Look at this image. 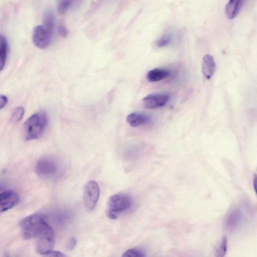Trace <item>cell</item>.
Masks as SVG:
<instances>
[{"instance_id": "obj_1", "label": "cell", "mask_w": 257, "mask_h": 257, "mask_svg": "<svg viewBox=\"0 0 257 257\" xmlns=\"http://www.w3.org/2000/svg\"><path fill=\"white\" fill-rule=\"evenodd\" d=\"M48 125L47 114L43 111L32 115L24 126V137L26 141L36 140L41 137Z\"/></svg>"}, {"instance_id": "obj_2", "label": "cell", "mask_w": 257, "mask_h": 257, "mask_svg": "<svg viewBox=\"0 0 257 257\" xmlns=\"http://www.w3.org/2000/svg\"><path fill=\"white\" fill-rule=\"evenodd\" d=\"M48 225L46 218L42 214H35L24 218L20 222L24 239L37 238Z\"/></svg>"}, {"instance_id": "obj_3", "label": "cell", "mask_w": 257, "mask_h": 257, "mask_svg": "<svg viewBox=\"0 0 257 257\" xmlns=\"http://www.w3.org/2000/svg\"><path fill=\"white\" fill-rule=\"evenodd\" d=\"M133 204L132 197L128 194L120 193L112 195L109 199L107 215L112 220L129 210Z\"/></svg>"}, {"instance_id": "obj_4", "label": "cell", "mask_w": 257, "mask_h": 257, "mask_svg": "<svg viewBox=\"0 0 257 257\" xmlns=\"http://www.w3.org/2000/svg\"><path fill=\"white\" fill-rule=\"evenodd\" d=\"M60 164L54 158L45 157L40 159L35 166V171L41 177L51 178L56 177L60 171Z\"/></svg>"}, {"instance_id": "obj_5", "label": "cell", "mask_w": 257, "mask_h": 257, "mask_svg": "<svg viewBox=\"0 0 257 257\" xmlns=\"http://www.w3.org/2000/svg\"><path fill=\"white\" fill-rule=\"evenodd\" d=\"M37 238L36 250L39 254L47 256L53 251L55 235L52 227L48 225Z\"/></svg>"}, {"instance_id": "obj_6", "label": "cell", "mask_w": 257, "mask_h": 257, "mask_svg": "<svg viewBox=\"0 0 257 257\" xmlns=\"http://www.w3.org/2000/svg\"><path fill=\"white\" fill-rule=\"evenodd\" d=\"M99 188L95 181L88 182L84 192L83 200L86 208L89 211L95 209L99 197Z\"/></svg>"}, {"instance_id": "obj_7", "label": "cell", "mask_w": 257, "mask_h": 257, "mask_svg": "<svg viewBox=\"0 0 257 257\" xmlns=\"http://www.w3.org/2000/svg\"><path fill=\"white\" fill-rule=\"evenodd\" d=\"M170 95L168 93L152 94L143 99L145 107L149 109H155L164 106L169 100Z\"/></svg>"}, {"instance_id": "obj_8", "label": "cell", "mask_w": 257, "mask_h": 257, "mask_svg": "<svg viewBox=\"0 0 257 257\" xmlns=\"http://www.w3.org/2000/svg\"><path fill=\"white\" fill-rule=\"evenodd\" d=\"M51 37L44 29L43 26L36 27L32 34V41L34 45L41 49L47 48L51 43Z\"/></svg>"}, {"instance_id": "obj_9", "label": "cell", "mask_w": 257, "mask_h": 257, "mask_svg": "<svg viewBox=\"0 0 257 257\" xmlns=\"http://www.w3.org/2000/svg\"><path fill=\"white\" fill-rule=\"evenodd\" d=\"M19 195L13 191H7L0 195V209L2 213L14 208L20 201Z\"/></svg>"}, {"instance_id": "obj_10", "label": "cell", "mask_w": 257, "mask_h": 257, "mask_svg": "<svg viewBox=\"0 0 257 257\" xmlns=\"http://www.w3.org/2000/svg\"><path fill=\"white\" fill-rule=\"evenodd\" d=\"M243 220L242 211L236 209L230 212L226 217L225 221V228L230 231H233L239 228Z\"/></svg>"}, {"instance_id": "obj_11", "label": "cell", "mask_w": 257, "mask_h": 257, "mask_svg": "<svg viewBox=\"0 0 257 257\" xmlns=\"http://www.w3.org/2000/svg\"><path fill=\"white\" fill-rule=\"evenodd\" d=\"M216 68V64L214 58L210 55H205L202 60V72L207 79L210 80L214 74Z\"/></svg>"}, {"instance_id": "obj_12", "label": "cell", "mask_w": 257, "mask_h": 257, "mask_svg": "<svg viewBox=\"0 0 257 257\" xmlns=\"http://www.w3.org/2000/svg\"><path fill=\"white\" fill-rule=\"evenodd\" d=\"M245 0H229L227 4L225 13L229 19H233L240 12Z\"/></svg>"}, {"instance_id": "obj_13", "label": "cell", "mask_w": 257, "mask_h": 257, "mask_svg": "<svg viewBox=\"0 0 257 257\" xmlns=\"http://www.w3.org/2000/svg\"><path fill=\"white\" fill-rule=\"evenodd\" d=\"M171 73V71L166 69L155 68L148 72L147 79L150 82H158L168 78Z\"/></svg>"}, {"instance_id": "obj_14", "label": "cell", "mask_w": 257, "mask_h": 257, "mask_svg": "<svg viewBox=\"0 0 257 257\" xmlns=\"http://www.w3.org/2000/svg\"><path fill=\"white\" fill-rule=\"evenodd\" d=\"M126 119L128 124L133 127L145 125L151 120L149 115L137 112L128 115Z\"/></svg>"}, {"instance_id": "obj_15", "label": "cell", "mask_w": 257, "mask_h": 257, "mask_svg": "<svg viewBox=\"0 0 257 257\" xmlns=\"http://www.w3.org/2000/svg\"><path fill=\"white\" fill-rule=\"evenodd\" d=\"M43 28L52 37L54 32L55 27V17L53 12L47 10L43 16Z\"/></svg>"}, {"instance_id": "obj_16", "label": "cell", "mask_w": 257, "mask_h": 257, "mask_svg": "<svg viewBox=\"0 0 257 257\" xmlns=\"http://www.w3.org/2000/svg\"><path fill=\"white\" fill-rule=\"evenodd\" d=\"M9 50V45L7 39L2 35L0 37V70L4 68Z\"/></svg>"}, {"instance_id": "obj_17", "label": "cell", "mask_w": 257, "mask_h": 257, "mask_svg": "<svg viewBox=\"0 0 257 257\" xmlns=\"http://www.w3.org/2000/svg\"><path fill=\"white\" fill-rule=\"evenodd\" d=\"M76 0H59L58 10L61 14L65 13L75 3Z\"/></svg>"}, {"instance_id": "obj_18", "label": "cell", "mask_w": 257, "mask_h": 257, "mask_svg": "<svg viewBox=\"0 0 257 257\" xmlns=\"http://www.w3.org/2000/svg\"><path fill=\"white\" fill-rule=\"evenodd\" d=\"M174 36L171 33H167L161 36L157 42L159 47L162 48L169 45L173 41Z\"/></svg>"}, {"instance_id": "obj_19", "label": "cell", "mask_w": 257, "mask_h": 257, "mask_svg": "<svg viewBox=\"0 0 257 257\" xmlns=\"http://www.w3.org/2000/svg\"><path fill=\"white\" fill-rule=\"evenodd\" d=\"M25 113V109L21 107L16 108L13 111L10 121L12 123H17L20 122L23 117Z\"/></svg>"}, {"instance_id": "obj_20", "label": "cell", "mask_w": 257, "mask_h": 257, "mask_svg": "<svg viewBox=\"0 0 257 257\" xmlns=\"http://www.w3.org/2000/svg\"><path fill=\"white\" fill-rule=\"evenodd\" d=\"M123 257H145V253L138 249H131L127 251L123 255Z\"/></svg>"}, {"instance_id": "obj_21", "label": "cell", "mask_w": 257, "mask_h": 257, "mask_svg": "<svg viewBox=\"0 0 257 257\" xmlns=\"http://www.w3.org/2000/svg\"><path fill=\"white\" fill-rule=\"evenodd\" d=\"M227 250V239L224 237L219 245L216 252L217 257H224Z\"/></svg>"}, {"instance_id": "obj_22", "label": "cell", "mask_w": 257, "mask_h": 257, "mask_svg": "<svg viewBox=\"0 0 257 257\" xmlns=\"http://www.w3.org/2000/svg\"><path fill=\"white\" fill-rule=\"evenodd\" d=\"M8 102L7 97L4 95H1L0 98V109L2 110L6 107Z\"/></svg>"}, {"instance_id": "obj_23", "label": "cell", "mask_w": 257, "mask_h": 257, "mask_svg": "<svg viewBox=\"0 0 257 257\" xmlns=\"http://www.w3.org/2000/svg\"><path fill=\"white\" fill-rule=\"evenodd\" d=\"M58 32L60 35L63 37H66L68 35V31L63 25H60L58 29Z\"/></svg>"}, {"instance_id": "obj_24", "label": "cell", "mask_w": 257, "mask_h": 257, "mask_svg": "<svg viewBox=\"0 0 257 257\" xmlns=\"http://www.w3.org/2000/svg\"><path fill=\"white\" fill-rule=\"evenodd\" d=\"M76 240L75 238H72L70 239L67 245V250L69 251L72 250L76 247Z\"/></svg>"}, {"instance_id": "obj_25", "label": "cell", "mask_w": 257, "mask_h": 257, "mask_svg": "<svg viewBox=\"0 0 257 257\" xmlns=\"http://www.w3.org/2000/svg\"><path fill=\"white\" fill-rule=\"evenodd\" d=\"M47 256L50 257H64L65 255L63 253L58 251H51Z\"/></svg>"}, {"instance_id": "obj_26", "label": "cell", "mask_w": 257, "mask_h": 257, "mask_svg": "<svg viewBox=\"0 0 257 257\" xmlns=\"http://www.w3.org/2000/svg\"><path fill=\"white\" fill-rule=\"evenodd\" d=\"M253 184L255 191L257 195V175H256L254 178Z\"/></svg>"}]
</instances>
